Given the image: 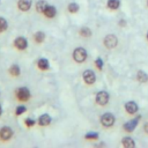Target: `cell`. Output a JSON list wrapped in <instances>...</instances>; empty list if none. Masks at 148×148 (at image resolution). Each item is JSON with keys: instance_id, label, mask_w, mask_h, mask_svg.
<instances>
[{"instance_id": "1", "label": "cell", "mask_w": 148, "mask_h": 148, "mask_svg": "<svg viewBox=\"0 0 148 148\" xmlns=\"http://www.w3.org/2000/svg\"><path fill=\"white\" fill-rule=\"evenodd\" d=\"M73 58L76 62H83L87 59V52L83 47H77L73 52Z\"/></svg>"}, {"instance_id": "2", "label": "cell", "mask_w": 148, "mask_h": 148, "mask_svg": "<svg viewBox=\"0 0 148 148\" xmlns=\"http://www.w3.org/2000/svg\"><path fill=\"white\" fill-rule=\"evenodd\" d=\"M16 97H17V99L21 101V102L28 101V99L30 98V91H29V89L25 88V87L18 88V89L16 90Z\"/></svg>"}, {"instance_id": "3", "label": "cell", "mask_w": 148, "mask_h": 148, "mask_svg": "<svg viewBox=\"0 0 148 148\" xmlns=\"http://www.w3.org/2000/svg\"><path fill=\"white\" fill-rule=\"evenodd\" d=\"M103 43H104V46H105V47H108V49H113V47H116L117 44H118V38H117L114 35H108V36H105Z\"/></svg>"}, {"instance_id": "4", "label": "cell", "mask_w": 148, "mask_h": 148, "mask_svg": "<svg viewBox=\"0 0 148 148\" xmlns=\"http://www.w3.org/2000/svg\"><path fill=\"white\" fill-rule=\"evenodd\" d=\"M101 124L104 126V127H110L114 124V117L113 114L111 113H104L102 117H101Z\"/></svg>"}, {"instance_id": "5", "label": "cell", "mask_w": 148, "mask_h": 148, "mask_svg": "<svg viewBox=\"0 0 148 148\" xmlns=\"http://www.w3.org/2000/svg\"><path fill=\"white\" fill-rule=\"evenodd\" d=\"M83 80L87 84H92L96 80V75L91 69H87L83 72Z\"/></svg>"}, {"instance_id": "6", "label": "cell", "mask_w": 148, "mask_h": 148, "mask_svg": "<svg viewBox=\"0 0 148 148\" xmlns=\"http://www.w3.org/2000/svg\"><path fill=\"white\" fill-rule=\"evenodd\" d=\"M96 102L99 105H105L109 102V94L106 91H99L96 95Z\"/></svg>"}, {"instance_id": "7", "label": "cell", "mask_w": 148, "mask_h": 148, "mask_svg": "<svg viewBox=\"0 0 148 148\" xmlns=\"http://www.w3.org/2000/svg\"><path fill=\"white\" fill-rule=\"evenodd\" d=\"M13 136V131L10 127L5 126L0 130V139L1 140H9Z\"/></svg>"}, {"instance_id": "8", "label": "cell", "mask_w": 148, "mask_h": 148, "mask_svg": "<svg viewBox=\"0 0 148 148\" xmlns=\"http://www.w3.org/2000/svg\"><path fill=\"white\" fill-rule=\"evenodd\" d=\"M14 45H15V47L18 49V50H25L27 46H28V42H27V39L23 38V37H17V38L15 39V42H14Z\"/></svg>"}, {"instance_id": "9", "label": "cell", "mask_w": 148, "mask_h": 148, "mask_svg": "<svg viewBox=\"0 0 148 148\" xmlns=\"http://www.w3.org/2000/svg\"><path fill=\"white\" fill-rule=\"evenodd\" d=\"M139 119H140V117H136L135 119H132V120H130L128 123L124 124V130L127 131V132H132V131L136 127V125H138V123H139Z\"/></svg>"}, {"instance_id": "10", "label": "cell", "mask_w": 148, "mask_h": 148, "mask_svg": "<svg viewBox=\"0 0 148 148\" xmlns=\"http://www.w3.org/2000/svg\"><path fill=\"white\" fill-rule=\"evenodd\" d=\"M125 109H126V111L130 113V114H134L136 111H138V104L135 103V102H133V101H130V102H127L126 104H125Z\"/></svg>"}, {"instance_id": "11", "label": "cell", "mask_w": 148, "mask_h": 148, "mask_svg": "<svg viewBox=\"0 0 148 148\" xmlns=\"http://www.w3.org/2000/svg\"><path fill=\"white\" fill-rule=\"evenodd\" d=\"M17 7L20 8V10L27 12V10H29L30 7H31V0H18Z\"/></svg>"}, {"instance_id": "12", "label": "cell", "mask_w": 148, "mask_h": 148, "mask_svg": "<svg viewBox=\"0 0 148 148\" xmlns=\"http://www.w3.org/2000/svg\"><path fill=\"white\" fill-rule=\"evenodd\" d=\"M38 123L40 126H47L51 123V117L49 114H42L38 119Z\"/></svg>"}, {"instance_id": "13", "label": "cell", "mask_w": 148, "mask_h": 148, "mask_svg": "<svg viewBox=\"0 0 148 148\" xmlns=\"http://www.w3.org/2000/svg\"><path fill=\"white\" fill-rule=\"evenodd\" d=\"M56 8L53 7V6H47L46 7V9L44 10V15L46 16V17H49V18H52V17H54L56 16Z\"/></svg>"}, {"instance_id": "14", "label": "cell", "mask_w": 148, "mask_h": 148, "mask_svg": "<svg viewBox=\"0 0 148 148\" xmlns=\"http://www.w3.org/2000/svg\"><path fill=\"white\" fill-rule=\"evenodd\" d=\"M46 7H47V3H46L44 0H39V1L36 3V9H37V12H39V13H44V10L46 9Z\"/></svg>"}, {"instance_id": "15", "label": "cell", "mask_w": 148, "mask_h": 148, "mask_svg": "<svg viewBox=\"0 0 148 148\" xmlns=\"http://www.w3.org/2000/svg\"><path fill=\"white\" fill-rule=\"evenodd\" d=\"M37 65H38V68L39 69H42V71H45V69H49V61L46 60V59H39L38 60V62H37Z\"/></svg>"}, {"instance_id": "16", "label": "cell", "mask_w": 148, "mask_h": 148, "mask_svg": "<svg viewBox=\"0 0 148 148\" xmlns=\"http://www.w3.org/2000/svg\"><path fill=\"white\" fill-rule=\"evenodd\" d=\"M121 143H123V146L126 147V148H132V147L135 146V142H134L133 139H131V138H124Z\"/></svg>"}, {"instance_id": "17", "label": "cell", "mask_w": 148, "mask_h": 148, "mask_svg": "<svg viewBox=\"0 0 148 148\" xmlns=\"http://www.w3.org/2000/svg\"><path fill=\"white\" fill-rule=\"evenodd\" d=\"M119 6H120L119 0H108V7L110 9H118Z\"/></svg>"}, {"instance_id": "18", "label": "cell", "mask_w": 148, "mask_h": 148, "mask_svg": "<svg viewBox=\"0 0 148 148\" xmlns=\"http://www.w3.org/2000/svg\"><path fill=\"white\" fill-rule=\"evenodd\" d=\"M138 81L141 82V83L147 82V81H148V76H147V74H146L145 72H142V71H139V72H138Z\"/></svg>"}, {"instance_id": "19", "label": "cell", "mask_w": 148, "mask_h": 148, "mask_svg": "<svg viewBox=\"0 0 148 148\" xmlns=\"http://www.w3.org/2000/svg\"><path fill=\"white\" fill-rule=\"evenodd\" d=\"M9 73L13 75V76H18L20 75V67L17 65H13L10 68H9Z\"/></svg>"}, {"instance_id": "20", "label": "cell", "mask_w": 148, "mask_h": 148, "mask_svg": "<svg viewBox=\"0 0 148 148\" xmlns=\"http://www.w3.org/2000/svg\"><path fill=\"white\" fill-rule=\"evenodd\" d=\"M80 35H81L82 37H90V36H91V31H90L89 28L83 27V28H81V30H80Z\"/></svg>"}, {"instance_id": "21", "label": "cell", "mask_w": 148, "mask_h": 148, "mask_svg": "<svg viewBox=\"0 0 148 148\" xmlns=\"http://www.w3.org/2000/svg\"><path fill=\"white\" fill-rule=\"evenodd\" d=\"M35 40L37 42V43H42L43 40H44V37H45V35H44V32H42V31H38V32H36L35 34Z\"/></svg>"}, {"instance_id": "22", "label": "cell", "mask_w": 148, "mask_h": 148, "mask_svg": "<svg viewBox=\"0 0 148 148\" xmlns=\"http://www.w3.org/2000/svg\"><path fill=\"white\" fill-rule=\"evenodd\" d=\"M68 10L71 12V13H76L77 10H79V5L77 3H74V2H72V3H69L68 5Z\"/></svg>"}, {"instance_id": "23", "label": "cell", "mask_w": 148, "mask_h": 148, "mask_svg": "<svg viewBox=\"0 0 148 148\" xmlns=\"http://www.w3.org/2000/svg\"><path fill=\"white\" fill-rule=\"evenodd\" d=\"M7 29V21L3 17H0V32L5 31Z\"/></svg>"}, {"instance_id": "24", "label": "cell", "mask_w": 148, "mask_h": 148, "mask_svg": "<svg viewBox=\"0 0 148 148\" xmlns=\"http://www.w3.org/2000/svg\"><path fill=\"white\" fill-rule=\"evenodd\" d=\"M84 138L88 139V140H95V139L98 138V133H91V132H90V133H87Z\"/></svg>"}, {"instance_id": "25", "label": "cell", "mask_w": 148, "mask_h": 148, "mask_svg": "<svg viewBox=\"0 0 148 148\" xmlns=\"http://www.w3.org/2000/svg\"><path fill=\"white\" fill-rule=\"evenodd\" d=\"M25 106H23V105H21V106H17L16 108V111H15V113H16V116H20V114H22L23 112H25Z\"/></svg>"}, {"instance_id": "26", "label": "cell", "mask_w": 148, "mask_h": 148, "mask_svg": "<svg viewBox=\"0 0 148 148\" xmlns=\"http://www.w3.org/2000/svg\"><path fill=\"white\" fill-rule=\"evenodd\" d=\"M95 64H96V66H97L99 69H102V68H103V61H102V59H101V58H97V59L95 60Z\"/></svg>"}, {"instance_id": "27", "label": "cell", "mask_w": 148, "mask_h": 148, "mask_svg": "<svg viewBox=\"0 0 148 148\" xmlns=\"http://www.w3.org/2000/svg\"><path fill=\"white\" fill-rule=\"evenodd\" d=\"M24 123H25V125H27L28 127H31V126H34L35 120H32V119H30V118H27V119L24 120Z\"/></svg>"}, {"instance_id": "28", "label": "cell", "mask_w": 148, "mask_h": 148, "mask_svg": "<svg viewBox=\"0 0 148 148\" xmlns=\"http://www.w3.org/2000/svg\"><path fill=\"white\" fill-rule=\"evenodd\" d=\"M145 131L148 133V124H146V125H145Z\"/></svg>"}, {"instance_id": "29", "label": "cell", "mask_w": 148, "mask_h": 148, "mask_svg": "<svg viewBox=\"0 0 148 148\" xmlns=\"http://www.w3.org/2000/svg\"><path fill=\"white\" fill-rule=\"evenodd\" d=\"M119 24H120V25H124V24H126V23H125V21H120Z\"/></svg>"}, {"instance_id": "30", "label": "cell", "mask_w": 148, "mask_h": 148, "mask_svg": "<svg viewBox=\"0 0 148 148\" xmlns=\"http://www.w3.org/2000/svg\"><path fill=\"white\" fill-rule=\"evenodd\" d=\"M0 116H1V105H0Z\"/></svg>"}, {"instance_id": "31", "label": "cell", "mask_w": 148, "mask_h": 148, "mask_svg": "<svg viewBox=\"0 0 148 148\" xmlns=\"http://www.w3.org/2000/svg\"><path fill=\"white\" fill-rule=\"evenodd\" d=\"M147 39H148V32H147Z\"/></svg>"}]
</instances>
